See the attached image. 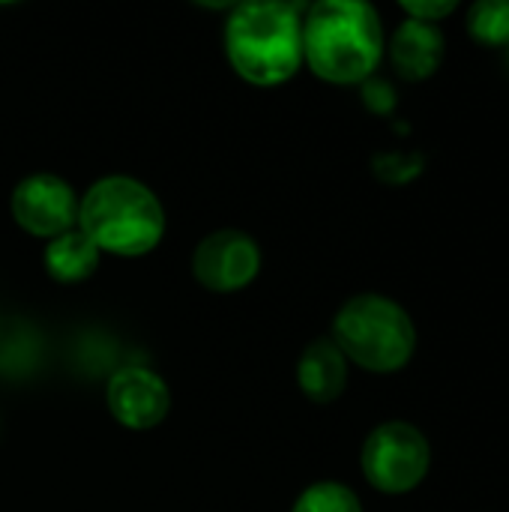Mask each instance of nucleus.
<instances>
[{
  "label": "nucleus",
  "instance_id": "nucleus-1",
  "mask_svg": "<svg viewBox=\"0 0 509 512\" xmlns=\"http://www.w3.org/2000/svg\"><path fill=\"white\" fill-rule=\"evenodd\" d=\"M384 57V27L363 0H321L303 18V60L330 84L372 78Z\"/></svg>",
  "mask_w": 509,
  "mask_h": 512
},
{
  "label": "nucleus",
  "instance_id": "nucleus-2",
  "mask_svg": "<svg viewBox=\"0 0 509 512\" xmlns=\"http://www.w3.org/2000/svg\"><path fill=\"white\" fill-rule=\"evenodd\" d=\"M225 51L240 78L276 87L297 75L303 63V21L291 3H240L225 21Z\"/></svg>",
  "mask_w": 509,
  "mask_h": 512
},
{
  "label": "nucleus",
  "instance_id": "nucleus-3",
  "mask_svg": "<svg viewBox=\"0 0 509 512\" xmlns=\"http://www.w3.org/2000/svg\"><path fill=\"white\" fill-rule=\"evenodd\" d=\"M78 228L99 252L138 258L159 246L165 213L144 183L132 177H102L78 201Z\"/></svg>",
  "mask_w": 509,
  "mask_h": 512
},
{
  "label": "nucleus",
  "instance_id": "nucleus-4",
  "mask_svg": "<svg viewBox=\"0 0 509 512\" xmlns=\"http://www.w3.org/2000/svg\"><path fill=\"white\" fill-rule=\"evenodd\" d=\"M333 345L345 360L387 375L408 366L417 348V330L399 303L381 294H360L339 309L333 321Z\"/></svg>",
  "mask_w": 509,
  "mask_h": 512
},
{
  "label": "nucleus",
  "instance_id": "nucleus-5",
  "mask_svg": "<svg viewBox=\"0 0 509 512\" xmlns=\"http://www.w3.org/2000/svg\"><path fill=\"white\" fill-rule=\"evenodd\" d=\"M432 450L420 429L411 423H384L363 444V474L384 495H405L429 474Z\"/></svg>",
  "mask_w": 509,
  "mask_h": 512
},
{
  "label": "nucleus",
  "instance_id": "nucleus-6",
  "mask_svg": "<svg viewBox=\"0 0 509 512\" xmlns=\"http://www.w3.org/2000/svg\"><path fill=\"white\" fill-rule=\"evenodd\" d=\"M12 216L33 237H60L78 222V198L72 186L54 174H30L12 192Z\"/></svg>",
  "mask_w": 509,
  "mask_h": 512
},
{
  "label": "nucleus",
  "instance_id": "nucleus-7",
  "mask_svg": "<svg viewBox=\"0 0 509 512\" xmlns=\"http://www.w3.org/2000/svg\"><path fill=\"white\" fill-rule=\"evenodd\" d=\"M258 267H261V252L255 240L231 228L207 234L192 255L195 279L216 294H231L246 288L258 276Z\"/></svg>",
  "mask_w": 509,
  "mask_h": 512
},
{
  "label": "nucleus",
  "instance_id": "nucleus-8",
  "mask_svg": "<svg viewBox=\"0 0 509 512\" xmlns=\"http://www.w3.org/2000/svg\"><path fill=\"white\" fill-rule=\"evenodd\" d=\"M171 393L159 375L141 366H126L108 381V411L126 429L144 432L165 420Z\"/></svg>",
  "mask_w": 509,
  "mask_h": 512
},
{
  "label": "nucleus",
  "instance_id": "nucleus-9",
  "mask_svg": "<svg viewBox=\"0 0 509 512\" xmlns=\"http://www.w3.org/2000/svg\"><path fill=\"white\" fill-rule=\"evenodd\" d=\"M390 60L408 81H423L438 72L444 60V36L435 24L426 21H402L390 39Z\"/></svg>",
  "mask_w": 509,
  "mask_h": 512
},
{
  "label": "nucleus",
  "instance_id": "nucleus-10",
  "mask_svg": "<svg viewBox=\"0 0 509 512\" xmlns=\"http://www.w3.org/2000/svg\"><path fill=\"white\" fill-rule=\"evenodd\" d=\"M348 381V363L333 339L312 342L297 363V384L315 405H330L342 396Z\"/></svg>",
  "mask_w": 509,
  "mask_h": 512
},
{
  "label": "nucleus",
  "instance_id": "nucleus-11",
  "mask_svg": "<svg viewBox=\"0 0 509 512\" xmlns=\"http://www.w3.org/2000/svg\"><path fill=\"white\" fill-rule=\"evenodd\" d=\"M99 267V249L84 237V231L75 225L72 231L54 237L45 246V270L51 279L69 285L87 279Z\"/></svg>",
  "mask_w": 509,
  "mask_h": 512
},
{
  "label": "nucleus",
  "instance_id": "nucleus-12",
  "mask_svg": "<svg viewBox=\"0 0 509 512\" xmlns=\"http://www.w3.org/2000/svg\"><path fill=\"white\" fill-rule=\"evenodd\" d=\"M468 33L483 45H507L509 48V3L507 0H483L468 12Z\"/></svg>",
  "mask_w": 509,
  "mask_h": 512
},
{
  "label": "nucleus",
  "instance_id": "nucleus-13",
  "mask_svg": "<svg viewBox=\"0 0 509 512\" xmlns=\"http://www.w3.org/2000/svg\"><path fill=\"white\" fill-rule=\"evenodd\" d=\"M291 512H363L360 498L342 483H315L309 486Z\"/></svg>",
  "mask_w": 509,
  "mask_h": 512
},
{
  "label": "nucleus",
  "instance_id": "nucleus-14",
  "mask_svg": "<svg viewBox=\"0 0 509 512\" xmlns=\"http://www.w3.org/2000/svg\"><path fill=\"white\" fill-rule=\"evenodd\" d=\"M456 0H405L402 9L414 18V21H426L435 24L441 18H447L450 12H456Z\"/></svg>",
  "mask_w": 509,
  "mask_h": 512
},
{
  "label": "nucleus",
  "instance_id": "nucleus-15",
  "mask_svg": "<svg viewBox=\"0 0 509 512\" xmlns=\"http://www.w3.org/2000/svg\"><path fill=\"white\" fill-rule=\"evenodd\" d=\"M363 102L375 111V114H390L396 108V93L384 78H366L363 81Z\"/></svg>",
  "mask_w": 509,
  "mask_h": 512
}]
</instances>
